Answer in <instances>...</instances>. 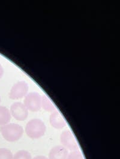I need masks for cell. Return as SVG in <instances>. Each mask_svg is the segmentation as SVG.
I'll list each match as a JSON object with an SVG mask.
<instances>
[{
    "label": "cell",
    "mask_w": 120,
    "mask_h": 159,
    "mask_svg": "<svg viewBox=\"0 0 120 159\" xmlns=\"http://www.w3.org/2000/svg\"><path fill=\"white\" fill-rule=\"evenodd\" d=\"M13 159H32L31 154L26 150H19L13 156Z\"/></svg>",
    "instance_id": "cell-11"
},
{
    "label": "cell",
    "mask_w": 120,
    "mask_h": 159,
    "mask_svg": "<svg viewBox=\"0 0 120 159\" xmlns=\"http://www.w3.org/2000/svg\"><path fill=\"white\" fill-rule=\"evenodd\" d=\"M29 89L28 84L24 80H20L15 83L9 93V98L12 100H17L25 97Z\"/></svg>",
    "instance_id": "cell-4"
},
{
    "label": "cell",
    "mask_w": 120,
    "mask_h": 159,
    "mask_svg": "<svg viewBox=\"0 0 120 159\" xmlns=\"http://www.w3.org/2000/svg\"><path fill=\"white\" fill-rule=\"evenodd\" d=\"M49 122L52 127L57 129H61L66 126L65 120L57 110L51 112L49 117Z\"/></svg>",
    "instance_id": "cell-7"
},
{
    "label": "cell",
    "mask_w": 120,
    "mask_h": 159,
    "mask_svg": "<svg viewBox=\"0 0 120 159\" xmlns=\"http://www.w3.org/2000/svg\"><path fill=\"white\" fill-rule=\"evenodd\" d=\"M46 130V125L40 119H32L26 125V134L31 139H39L42 138L44 135Z\"/></svg>",
    "instance_id": "cell-2"
},
{
    "label": "cell",
    "mask_w": 120,
    "mask_h": 159,
    "mask_svg": "<svg viewBox=\"0 0 120 159\" xmlns=\"http://www.w3.org/2000/svg\"><path fill=\"white\" fill-rule=\"evenodd\" d=\"M12 119L10 110L5 106H0V126L9 124Z\"/></svg>",
    "instance_id": "cell-9"
},
{
    "label": "cell",
    "mask_w": 120,
    "mask_h": 159,
    "mask_svg": "<svg viewBox=\"0 0 120 159\" xmlns=\"http://www.w3.org/2000/svg\"><path fill=\"white\" fill-rule=\"evenodd\" d=\"M0 132L6 141L13 142L17 141L22 138L24 133V129L19 124L9 123L1 126Z\"/></svg>",
    "instance_id": "cell-1"
},
{
    "label": "cell",
    "mask_w": 120,
    "mask_h": 159,
    "mask_svg": "<svg viewBox=\"0 0 120 159\" xmlns=\"http://www.w3.org/2000/svg\"><path fill=\"white\" fill-rule=\"evenodd\" d=\"M11 115L17 121H25L28 116V110L22 102L13 103L10 109Z\"/></svg>",
    "instance_id": "cell-6"
},
{
    "label": "cell",
    "mask_w": 120,
    "mask_h": 159,
    "mask_svg": "<svg viewBox=\"0 0 120 159\" xmlns=\"http://www.w3.org/2000/svg\"><path fill=\"white\" fill-rule=\"evenodd\" d=\"M3 75H4V69L1 66V64H0V79L2 77Z\"/></svg>",
    "instance_id": "cell-14"
},
{
    "label": "cell",
    "mask_w": 120,
    "mask_h": 159,
    "mask_svg": "<svg viewBox=\"0 0 120 159\" xmlns=\"http://www.w3.org/2000/svg\"><path fill=\"white\" fill-rule=\"evenodd\" d=\"M60 141L64 148L67 150H78V144L72 132L69 130H66L61 133L60 136Z\"/></svg>",
    "instance_id": "cell-5"
},
{
    "label": "cell",
    "mask_w": 120,
    "mask_h": 159,
    "mask_svg": "<svg viewBox=\"0 0 120 159\" xmlns=\"http://www.w3.org/2000/svg\"><path fill=\"white\" fill-rule=\"evenodd\" d=\"M42 96L37 92L28 93L24 98V104L28 111L31 112H38L41 107Z\"/></svg>",
    "instance_id": "cell-3"
},
{
    "label": "cell",
    "mask_w": 120,
    "mask_h": 159,
    "mask_svg": "<svg viewBox=\"0 0 120 159\" xmlns=\"http://www.w3.org/2000/svg\"><path fill=\"white\" fill-rule=\"evenodd\" d=\"M67 159H84L82 154L79 150L73 151L68 154Z\"/></svg>",
    "instance_id": "cell-13"
},
{
    "label": "cell",
    "mask_w": 120,
    "mask_h": 159,
    "mask_svg": "<svg viewBox=\"0 0 120 159\" xmlns=\"http://www.w3.org/2000/svg\"><path fill=\"white\" fill-rule=\"evenodd\" d=\"M49 159L48 157H46V156H35L33 159Z\"/></svg>",
    "instance_id": "cell-15"
},
{
    "label": "cell",
    "mask_w": 120,
    "mask_h": 159,
    "mask_svg": "<svg viewBox=\"0 0 120 159\" xmlns=\"http://www.w3.org/2000/svg\"><path fill=\"white\" fill-rule=\"evenodd\" d=\"M41 107L44 111L49 112H52L57 110L55 105L52 102L49 97L47 96L46 94H43L42 96Z\"/></svg>",
    "instance_id": "cell-10"
},
{
    "label": "cell",
    "mask_w": 120,
    "mask_h": 159,
    "mask_svg": "<svg viewBox=\"0 0 120 159\" xmlns=\"http://www.w3.org/2000/svg\"><path fill=\"white\" fill-rule=\"evenodd\" d=\"M69 152L62 145H57L49 153V159H67Z\"/></svg>",
    "instance_id": "cell-8"
},
{
    "label": "cell",
    "mask_w": 120,
    "mask_h": 159,
    "mask_svg": "<svg viewBox=\"0 0 120 159\" xmlns=\"http://www.w3.org/2000/svg\"><path fill=\"white\" fill-rule=\"evenodd\" d=\"M1 97H0V103H1Z\"/></svg>",
    "instance_id": "cell-16"
},
{
    "label": "cell",
    "mask_w": 120,
    "mask_h": 159,
    "mask_svg": "<svg viewBox=\"0 0 120 159\" xmlns=\"http://www.w3.org/2000/svg\"><path fill=\"white\" fill-rule=\"evenodd\" d=\"M12 151L7 148H0V159H13Z\"/></svg>",
    "instance_id": "cell-12"
}]
</instances>
